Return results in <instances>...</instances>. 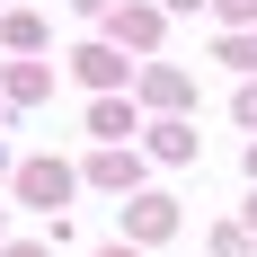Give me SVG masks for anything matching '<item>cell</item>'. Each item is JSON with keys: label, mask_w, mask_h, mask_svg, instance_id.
Wrapping results in <instances>:
<instances>
[{"label": "cell", "mask_w": 257, "mask_h": 257, "mask_svg": "<svg viewBox=\"0 0 257 257\" xmlns=\"http://www.w3.org/2000/svg\"><path fill=\"white\" fill-rule=\"evenodd\" d=\"M115 45H160V9H115Z\"/></svg>", "instance_id": "5b68a950"}, {"label": "cell", "mask_w": 257, "mask_h": 257, "mask_svg": "<svg viewBox=\"0 0 257 257\" xmlns=\"http://www.w3.org/2000/svg\"><path fill=\"white\" fill-rule=\"evenodd\" d=\"M89 124H98V133H133V106H124V98H98V115H89Z\"/></svg>", "instance_id": "9c48e42d"}, {"label": "cell", "mask_w": 257, "mask_h": 257, "mask_svg": "<svg viewBox=\"0 0 257 257\" xmlns=\"http://www.w3.org/2000/svg\"><path fill=\"white\" fill-rule=\"evenodd\" d=\"M169 231H178V204L169 195H133L124 204V248H160Z\"/></svg>", "instance_id": "6da1fadb"}, {"label": "cell", "mask_w": 257, "mask_h": 257, "mask_svg": "<svg viewBox=\"0 0 257 257\" xmlns=\"http://www.w3.org/2000/svg\"><path fill=\"white\" fill-rule=\"evenodd\" d=\"M142 89H151V106H195V80L169 71V62H151V71H142Z\"/></svg>", "instance_id": "3957f363"}, {"label": "cell", "mask_w": 257, "mask_h": 257, "mask_svg": "<svg viewBox=\"0 0 257 257\" xmlns=\"http://www.w3.org/2000/svg\"><path fill=\"white\" fill-rule=\"evenodd\" d=\"M169 9H195V0H169Z\"/></svg>", "instance_id": "7c38bea8"}, {"label": "cell", "mask_w": 257, "mask_h": 257, "mask_svg": "<svg viewBox=\"0 0 257 257\" xmlns=\"http://www.w3.org/2000/svg\"><path fill=\"white\" fill-rule=\"evenodd\" d=\"M89 178H98V186H133V178H142V169H133L124 151H106V160H89Z\"/></svg>", "instance_id": "52a82bcc"}, {"label": "cell", "mask_w": 257, "mask_h": 257, "mask_svg": "<svg viewBox=\"0 0 257 257\" xmlns=\"http://www.w3.org/2000/svg\"><path fill=\"white\" fill-rule=\"evenodd\" d=\"M222 18H257V0H222Z\"/></svg>", "instance_id": "30bf717a"}, {"label": "cell", "mask_w": 257, "mask_h": 257, "mask_svg": "<svg viewBox=\"0 0 257 257\" xmlns=\"http://www.w3.org/2000/svg\"><path fill=\"white\" fill-rule=\"evenodd\" d=\"M0 257H45V248H0Z\"/></svg>", "instance_id": "8fae6325"}, {"label": "cell", "mask_w": 257, "mask_h": 257, "mask_svg": "<svg viewBox=\"0 0 257 257\" xmlns=\"http://www.w3.org/2000/svg\"><path fill=\"white\" fill-rule=\"evenodd\" d=\"M106 257H133V248H106Z\"/></svg>", "instance_id": "4fadbf2b"}, {"label": "cell", "mask_w": 257, "mask_h": 257, "mask_svg": "<svg viewBox=\"0 0 257 257\" xmlns=\"http://www.w3.org/2000/svg\"><path fill=\"white\" fill-rule=\"evenodd\" d=\"M80 9H98V0H80Z\"/></svg>", "instance_id": "9a60e30c"}, {"label": "cell", "mask_w": 257, "mask_h": 257, "mask_svg": "<svg viewBox=\"0 0 257 257\" xmlns=\"http://www.w3.org/2000/svg\"><path fill=\"white\" fill-rule=\"evenodd\" d=\"M248 222H257V195H248Z\"/></svg>", "instance_id": "5bb4252c"}, {"label": "cell", "mask_w": 257, "mask_h": 257, "mask_svg": "<svg viewBox=\"0 0 257 257\" xmlns=\"http://www.w3.org/2000/svg\"><path fill=\"white\" fill-rule=\"evenodd\" d=\"M0 169H9V151H0Z\"/></svg>", "instance_id": "2e32d148"}, {"label": "cell", "mask_w": 257, "mask_h": 257, "mask_svg": "<svg viewBox=\"0 0 257 257\" xmlns=\"http://www.w3.org/2000/svg\"><path fill=\"white\" fill-rule=\"evenodd\" d=\"M151 151H160V160H195V133H186V124H160Z\"/></svg>", "instance_id": "ba28073f"}, {"label": "cell", "mask_w": 257, "mask_h": 257, "mask_svg": "<svg viewBox=\"0 0 257 257\" xmlns=\"http://www.w3.org/2000/svg\"><path fill=\"white\" fill-rule=\"evenodd\" d=\"M18 195H27V204H62V195H71V169H62V160H27Z\"/></svg>", "instance_id": "7a4b0ae2"}, {"label": "cell", "mask_w": 257, "mask_h": 257, "mask_svg": "<svg viewBox=\"0 0 257 257\" xmlns=\"http://www.w3.org/2000/svg\"><path fill=\"white\" fill-rule=\"evenodd\" d=\"M248 169H257V151H248Z\"/></svg>", "instance_id": "e0dca14e"}, {"label": "cell", "mask_w": 257, "mask_h": 257, "mask_svg": "<svg viewBox=\"0 0 257 257\" xmlns=\"http://www.w3.org/2000/svg\"><path fill=\"white\" fill-rule=\"evenodd\" d=\"M45 89H53V71H45V62H9V98H18V106H36Z\"/></svg>", "instance_id": "8992f818"}, {"label": "cell", "mask_w": 257, "mask_h": 257, "mask_svg": "<svg viewBox=\"0 0 257 257\" xmlns=\"http://www.w3.org/2000/svg\"><path fill=\"white\" fill-rule=\"evenodd\" d=\"M80 80H89V89H115V80H124V53H115V45H89V53H80Z\"/></svg>", "instance_id": "277c9868"}]
</instances>
